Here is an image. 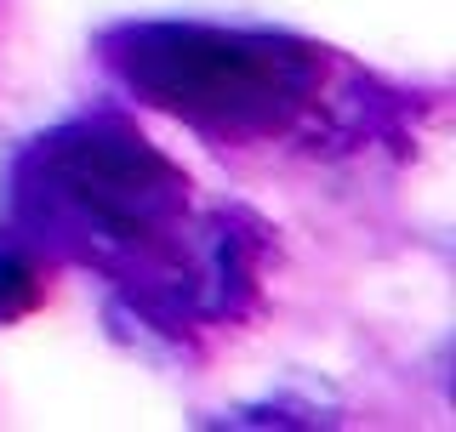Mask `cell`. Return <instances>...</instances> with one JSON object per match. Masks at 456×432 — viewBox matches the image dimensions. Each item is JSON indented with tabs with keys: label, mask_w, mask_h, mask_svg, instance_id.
<instances>
[{
	"label": "cell",
	"mask_w": 456,
	"mask_h": 432,
	"mask_svg": "<svg viewBox=\"0 0 456 432\" xmlns=\"http://www.w3.org/2000/svg\"><path fill=\"white\" fill-rule=\"evenodd\" d=\"M268 268V228L240 205L194 211L183 228L177 251L166 268L126 296V313L166 336H194V330H223L246 319Z\"/></svg>",
	"instance_id": "obj_3"
},
{
	"label": "cell",
	"mask_w": 456,
	"mask_h": 432,
	"mask_svg": "<svg viewBox=\"0 0 456 432\" xmlns=\"http://www.w3.org/2000/svg\"><path fill=\"white\" fill-rule=\"evenodd\" d=\"M109 75L211 142H291L337 103L331 57L308 40L223 23H126L103 40Z\"/></svg>",
	"instance_id": "obj_2"
},
{
	"label": "cell",
	"mask_w": 456,
	"mask_h": 432,
	"mask_svg": "<svg viewBox=\"0 0 456 432\" xmlns=\"http://www.w3.org/2000/svg\"><path fill=\"white\" fill-rule=\"evenodd\" d=\"M46 301V268L18 239H0V324L23 319Z\"/></svg>",
	"instance_id": "obj_4"
},
{
	"label": "cell",
	"mask_w": 456,
	"mask_h": 432,
	"mask_svg": "<svg viewBox=\"0 0 456 432\" xmlns=\"http://www.w3.org/2000/svg\"><path fill=\"white\" fill-rule=\"evenodd\" d=\"M6 216L23 251L97 273L126 301L177 251L194 216V182L132 120L80 114L12 160Z\"/></svg>",
	"instance_id": "obj_1"
}]
</instances>
